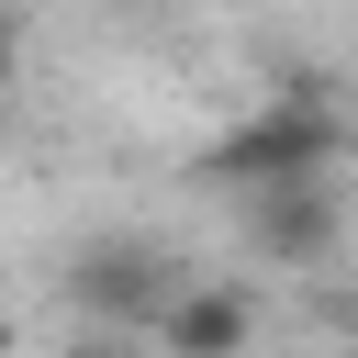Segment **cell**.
I'll return each instance as SVG.
<instances>
[{"label":"cell","instance_id":"1","mask_svg":"<svg viewBox=\"0 0 358 358\" xmlns=\"http://www.w3.org/2000/svg\"><path fill=\"white\" fill-rule=\"evenodd\" d=\"M347 168V112L324 78H268L213 145H201V179L224 201H257V190H302V179H336Z\"/></svg>","mask_w":358,"mask_h":358},{"label":"cell","instance_id":"2","mask_svg":"<svg viewBox=\"0 0 358 358\" xmlns=\"http://www.w3.org/2000/svg\"><path fill=\"white\" fill-rule=\"evenodd\" d=\"M67 302L101 313V324H157V313L179 302V268H168L145 235H101V246L67 257Z\"/></svg>","mask_w":358,"mask_h":358},{"label":"cell","instance_id":"3","mask_svg":"<svg viewBox=\"0 0 358 358\" xmlns=\"http://www.w3.org/2000/svg\"><path fill=\"white\" fill-rule=\"evenodd\" d=\"M235 213H246V246H257L268 268H324V257L347 246V201H336V179L257 190V201H235Z\"/></svg>","mask_w":358,"mask_h":358},{"label":"cell","instance_id":"4","mask_svg":"<svg viewBox=\"0 0 358 358\" xmlns=\"http://www.w3.org/2000/svg\"><path fill=\"white\" fill-rule=\"evenodd\" d=\"M157 347H168V358H246V347H257V291H235V280H179V302L157 313Z\"/></svg>","mask_w":358,"mask_h":358},{"label":"cell","instance_id":"5","mask_svg":"<svg viewBox=\"0 0 358 358\" xmlns=\"http://www.w3.org/2000/svg\"><path fill=\"white\" fill-rule=\"evenodd\" d=\"M11 67H22V22L0 11V90H11Z\"/></svg>","mask_w":358,"mask_h":358}]
</instances>
